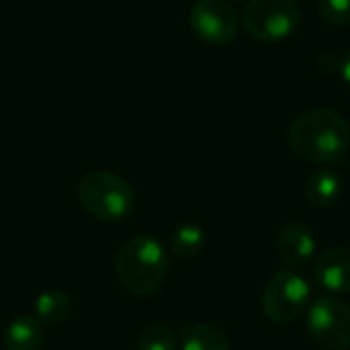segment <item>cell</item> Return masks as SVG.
Listing matches in <instances>:
<instances>
[{"label":"cell","instance_id":"7a4b0ae2","mask_svg":"<svg viewBox=\"0 0 350 350\" xmlns=\"http://www.w3.org/2000/svg\"><path fill=\"white\" fill-rule=\"evenodd\" d=\"M170 269L168 254L152 236H135L121 246L115 258V275L121 287L135 295H154L166 281Z\"/></svg>","mask_w":350,"mask_h":350},{"label":"cell","instance_id":"ba28073f","mask_svg":"<svg viewBox=\"0 0 350 350\" xmlns=\"http://www.w3.org/2000/svg\"><path fill=\"white\" fill-rule=\"evenodd\" d=\"M277 250L285 265L301 269L316 254V238L304 224H285L277 236Z\"/></svg>","mask_w":350,"mask_h":350},{"label":"cell","instance_id":"8fae6325","mask_svg":"<svg viewBox=\"0 0 350 350\" xmlns=\"http://www.w3.org/2000/svg\"><path fill=\"white\" fill-rule=\"evenodd\" d=\"M342 191L340 176L330 168H320L306 183V199L316 209H328L338 203Z\"/></svg>","mask_w":350,"mask_h":350},{"label":"cell","instance_id":"e0dca14e","mask_svg":"<svg viewBox=\"0 0 350 350\" xmlns=\"http://www.w3.org/2000/svg\"><path fill=\"white\" fill-rule=\"evenodd\" d=\"M340 76H342L345 84L350 86V49L342 55V59H340Z\"/></svg>","mask_w":350,"mask_h":350},{"label":"cell","instance_id":"52a82bcc","mask_svg":"<svg viewBox=\"0 0 350 350\" xmlns=\"http://www.w3.org/2000/svg\"><path fill=\"white\" fill-rule=\"evenodd\" d=\"M191 31L209 45H226L238 35V14L226 0H197L189 12Z\"/></svg>","mask_w":350,"mask_h":350},{"label":"cell","instance_id":"4fadbf2b","mask_svg":"<svg viewBox=\"0 0 350 350\" xmlns=\"http://www.w3.org/2000/svg\"><path fill=\"white\" fill-rule=\"evenodd\" d=\"M70 312H72V299L66 291L59 289L43 291L35 301V318L41 324L57 326L70 318Z\"/></svg>","mask_w":350,"mask_h":350},{"label":"cell","instance_id":"9c48e42d","mask_svg":"<svg viewBox=\"0 0 350 350\" xmlns=\"http://www.w3.org/2000/svg\"><path fill=\"white\" fill-rule=\"evenodd\" d=\"M314 277L332 293H350V248L324 250L316 258Z\"/></svg>","mask_w":350,"mask_h":350},{"label":"cell","instance_id":"6da1fadb","mask_svg":"<svg viewBox=\"0 0 350 350\" xmlns=\"http://www.w3.org/2000/svg\"><path fill=\"white\" fill-rule=\"evenodd\" d=\"M287 142L291 152L306 162L336 164L349 154L350 125L334 109H312L295 117Z\"/></svg>","mask_w":350,"mask_h":350},{"label":"cell","instance_id":"30bf717a","mask_svg":"<svg viewBox=\"0 0 350 350\" xmlns=\"http://www.w3.org/2000/svg\"><path fill=\"white\" fill-rule=\"evenodd\" d=\"M2 345L6 350H41L43 328L33 316H16L4 330Z\"/></svg>","mask_w":350,"mask_h":350},{"label":"cell","instance_id":"3957f363","mask_svg":"<svg viewBox=\"0 0 350 350\" xmlns=\"http://www.w3.org/2000/svg\"><path fill=\"white\" fill-rule=\"evenodd\" d=\"M76 193L82 209L100 221H119L127 217L135 203L131 185L109 170H92L84 174Z\"/></svg>","mask_w":350,"mask_h":350},{"label":"cell","instance_id":"7c38bea8","mask_svg":"<svg viewBox=\"0 0 350 350\" xmlns=\"http://www.w3.org/2000/svg\"><path fill=\"white\" fill-rule=\"evenodd\" d=\"M180 350H232V347L221 328L199 322L180 328Z\"/></svg>","mask_w":350,"mask_h":350},{"label":"cell","instance_id":"2e32d148","mask_svg":"<svg viewBox=\"0 0 350 350\" xmlns=\"http://www.w3.org/2000/svg\"><path fill=\"white\" fill-rule=\"evenodd\" d=\"M318 10L334 27L350 25V0H318Z\"/></svg>","mask_w":350,"mask_h":350},{"label":"cell","instance_id":"8992f818","mask_svg":"<svg viewBox=\"0 0 350 350\" xmlns=\"http://www.w3.org/2000/svg\"><path fill=\"white\" fill-rule=\"evenodd\" d=\"M308 330L322 349L347 350L350 347V306L330 295L316 299L308 312Z\"/></svg>","mask_w":350,"mask_h":350},{"label":"cell","instance_id":"9a60e30c","mask_svg":"<svg viewBox=\"0 0 350 350\" xmlns=\"http://www.w3.org/2000/svg\"><path fill=\"white\" fill-rule=\"evenodd\" d=\"M178 336L164 324H150L137 340V350H176Z\"/></svg>","mask_w":350,"mask_h":350},{"label":"cell","instance_id":"5b68a950","mask_svg":"<svg viewBox=\"0 0 350 350\" xmlns=\"http://www.w3.org/2000/svg\"><path fill=\"white\" fill-rule=\"evenodd\" d=\"M312 297L310 283L295 269L279 271L262 293V312L275 324L293 322L304 314Z\"/></svg>","mask_w":350,"mask_h":350},{"label":"cell","instance_id":"5bb4252c","mask_svg":"<svg viewBox=\"0 0 350 350\" xmlns=\"http://www.w3.org/2000/svg\"><path fill=\"white\" fill-rule=\"evenodd\" d=\"M170 248L178 258H195L205 248V232L197 224H185L172 234Z\"/></svg>","mask_w":350,"mask_h":350},{"label":"cell","instance_id":"ac0fdd59","mask_svg":"<svg viewBox=\"0 0 350 350\" xmlns=\"http://www.w3.org/2000/svg\"><path fill=\"white\" fill-rule=\"evenodd\" d=\"M236 2H238V0H236Z\"/></svg>","mask_w":350,"mask_h":350},{"label":"cell","instance_id":"277c9868","mask_svg":"<svg viewBox=\"0 0 350 350\" xmlns=\"http://www.w3.org/2000/svg\"><path fill=\"white\" fill-rule=\"evenodd\" d=\"M301 21L297 0H248L242 12L246 31L267 43L291 37Z\"/></svg>","mask_w":350,"mask_h":350}]
</instances>
